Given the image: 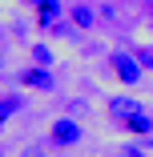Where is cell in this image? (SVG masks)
<instances>
[{"instance_id": "obj_14", "label": "cell", "mask_w": 153, "mask_h": 157, "mask_svg": "<svg viewBox=\"0 0 153 157\" xmlns=\"http://www.w3.org/2000/svg\"><path fill=\"white\" fill-rule=\"evenodd\" d=\"M33 4H44V0H33Z\"/></svg>"}, {"instance_id": "obj_13", "label": "cell", "mask_w": 153, "mask_h": 157, "mask_svg": "<svg viewBox=\"0 0 153 157\" xmlns=\"http://www.w3.org/2000/svg\"><path fill=\"white\" fill-rule=\"evenodd\" d=\"M0 40H4V24H0Z\"/></svg>"}, {"instance_id": "obj_6", "label": "cell", "mask_w": 153, "mask_h": 157, "mask_svg": "<svg viewBox=\"0 0 153 157\" xmlns=\"http://www.w3.org/2000/svg\"><path fill=\"white\" fill-rule=\"evenodd\" d=\"M69 16H73V24H77V28H93V24H97V12L89 8V4H73V8H69Z\"/></svg>"}, {"instance_id": "obj_10", "label": "cell", "mask_w": 153, "mask_h": 157, "mask_svg": "<svg viewBox=\"0 0 153 157\" xmlns=\"http://www.w3.org/2000/svg\"><path fill=\"white\" fill-rule=\"evenodd\" d=\"M133 56H137V65H141V69H153V52H149V48H137Z\"/></svg>"}, {"instance_id": "obj_2", "label": "cell", "mask_w": 153, "mask_h": 157, "mask_svg": "<svg viewBox=\"0 0 153 157\" xmlns=\"http://www.w3.org/2000/svg\"><path fill=\"white\" fill-rule=\"evenodd\" d=\"M48 141L56 145V149H69V145H77L81 141V125L77 121H69V117H60L52 129H48Z\"/></svg>"}, {"instance_id": "obj_11", "label": "cell", "mask_w": 153, "mask_h": 157, "mask_svg": "<svg viewBox=\"0 0 153 157\" xmlns=\"http://www.w3.org/2000/svg\"><path fill=\"white\" fill-rule=\"evenodd\" d=\"M20 157H44V149H40V145H28V149H24Z\"/></svg>"}, {"instance_id": "obj_12", "label": "cell", "mask_w": 153, "mask_h": 157, "mask_svg": "<svg viewBox=\"0 0 153 157\" xmlns=\"http://www.w3.org/2000/svg\"><path fill=\"white\" fill-rule=\"evenodd\" d=\"M121 157H141V153H137V149H125V153H121Z\"/></svg>"}, {"instance_id": "obj_4", "label": "cell", "mask_w": 153, "mask_h": 157, "mask_svg": "<svg viewBox=\"0 0 153 157\" xmlns=\"http://www.w3.org/2000/svg\"><path fill=\"white\" fill-rule=\"evenodd\" d=\"M109 113H113V121H129L133 113H141V105L129 101V97H113V101H109Z\"/></svg>"}, {"instance_id": "obj_5", "label": "cell", "mask_w": 153, "mask_h": 157, "mask_svg": "<svg viewBox=\"0 0 153 157\" xmlns=\"http://www.w3.org/2000/svg\"><path fill=\"white\" fill-rule=\"evenodd\" d=\"M20 109H24V97H20V93H4V97H0V129H4V121L16 117Z\"/></svg>"}, {"instance_id": "obj_9", "label": "cell", "mask_w": 153, "mask_h": 157, "mask_svg": "<svg viewBox=\"0 0 153 157\" xmlns=\"http://www.w3.org/2000/svg\"><path fill=\"white\" fill-rule=\"evenodd\" d=\"M33 60H36V65H44V69H48V65H52V52H48L44 44H33Z\"/></svg>"}, {"instance_id": "obj_7", "label": "cell", "mask_w": 153, "mask_h": 157, "mask_svg": "<svg viewBox=\"0 0 153 157\" xmlns=\"http://www.w3.org/2000/svg\"><path fill=\"white\" fill-rule=\"evenodd\" d=\"M121 125H125L129 133H137V137H149V133H153V121H149L145 113H133L129 121H121Z\"/></svg>"}, {"instance_id": "obj_1", "label": "cell", "mask_w": 153, "mask_h": 157, "mask_svg": "<svg viewBox=\"0 0 153 157\" xmlns=\"http://www.w3.org/2000/svg\"><path fill=\"white\" fill-rule=\"evenodd\" d=\"M109 69L117 73L121 85H137V81H141V65H137L133 52H113V56H109Z\"/></svg>"}, {"instance_id": "obj_8", "label": "cell", "mask_w": 153, "mask_h": 157, "mask_svg": "<svg viewBox=\"0 0 153 157\" xmlns=\"http://www.w3.org/2000/svg\"><path fill=\"white\" fill-rule=\"evenodd\" d=\"M40 12H36V20H40V28H52V20L60 16V4L56 0H44V4H36Z\"/></svg>"}, {"instance_id": "obj_3", "label": "cell", "mask_w": 153, "mask_h": 157, "mask_svg": "<svg viewBox=\"0 0 153 157\" xmlns=\"http://www.w3.org/2000/svg\"><path fill=\"white\" fill-rule=\"evenodd\" d=\"M20 85L36 89V93H52V89H56V77H52L44 65H33V69H24V73H20Z\"/></svg>"}]
</instances>
